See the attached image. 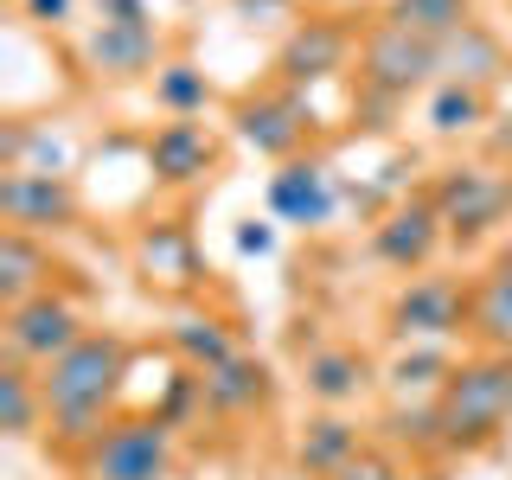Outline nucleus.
Here are the masks:
<instances>
[{"mask_svg":"<svg viewBox=\"0 0 512 480\" xmlns=\"http://www.w3.org/2000/svg\"><path fill=\"white\" fill-rule=\"evenodd\" d=\"M128 378V346L116 333H84L71 352H58L52 365H39V391H45V416H52L58 442H96L109 429V410L122 397Z\"/></svg>","mask_w":512,"mask_h":480,"instance_id":"f257e3e1","label":"nucleus"},{"mask_svg":"<svg viewBox=\"0 0 512 480\" xmlns=\"http://www.w3.org/2000/svg\"><path fill=\"white\" fill-rule=\"evenodd\" d=\"M468 333H480L487 352H512V269H493V276L480 282Z\"/></svg>","mask_w":512,"mask_h":480,"instance_id":"5701e85b","label":"nucleus"},{"mask_svg":"<svg viewBox=\"0 0 512 480\" xmlns=\"http://www.w3.org/2000/svg\"><path fill=\"white\" fill-rule=\"evenodd\" d=\"M487 148H493V160H500V167H512V116H506V122H493Z\"/></svg>","mask_w":512,"mask_h":480,"instance_id":"7c9ffc66","label":"nucleus"},{"mask_svg":"<svg viewBox=\"0 0 512 480\" xmlns=\"http://www.w3.org/2000/svg\"><path fill=\"white\" fill-rule=\"evenodd\" d=\"M346 58H352V26L346 20H327V13H308V20L282 39L276 71H282V84L301 90V84H320V77L346 71Z\"/></svg>","mask_w":512,"mask_h":480,"instance_id":"9d476101","label":"nucleus"},{"mask_svg":"<svg viewBox=\"0 0 512 480\" xmlns=\"http://www.w3.org/2000/svg\"><path fill=\"white\" fill-rule=\"evenodd\" d=\"M45 423H52V416H45L39 372H26V365L7 359V372H0V429H7L13 442H26V436H39Z\"/></svg>","mask_w":512,"mask_h":480,"instance_id":"aec40b11","label":"nucleus"},{"mask_svg":"<svg viewBox=\"0 0 512 480\" xmlns=\"http://www.w3.org/2000/svg\"><path fill=\"white\" fill-rule=\"evenodd\" d=\"M352 455H359V423H346L340 410H327V416H314V423H301L295 461H301V468H308V474L333 480V474H340Z\"/></svg>","mask_w":512,"mask_h":480,"instance_id":"6ab92c4d","label":"nucleus"},{"mask_svg":"<svg viewBox=\"0 0 512 480\" xmlns=\"http://www.w3.org/2000/svg\"><path fill=\"white\" fill-rule=\"evenodd\" d=\"M301 384H308V397L320 410H346L352 397L372 384V359H365L359 346H320V352H308V365H301Z\"/></svg>","mask_w":512,"mask_h":480,"instance_id":"2eb2a0df","label":"nucleus"},{"mask_svg":"<svg viewBox=\"0 0 512 480\" xmlns=\"http://www.w3.org/2000/svg\"><path fill=\"white\" fill-rule=\"evenodd\" d=\"M436 77H442V45L416 39V32H404L397 20H378L359 39V84L372 96H384V103L436 84Z\"/></svg>","mask_w":512,"mask_h":480,"instance_id":"20e7f679","label":"nucleus"},{"mask_svg":"<svg viewBox=\"0 0 512 480\" xmlns=\"http://www.w3.org/2000/svg\"><path fill=\"white\" fill-rule=\"evenodd\" d=\"M7 359L13 365H52L58 352H71L84 340V314H77L71 295H58V288H45V295L20 301V308H7Z\"/></svg>","mask_w":512,"mask_h":480,"instance_id":"423d86ee","label":"nucleus"},{"mask_svg":"<svg viewBox=\"0 0 512 480\" xmlns=\"http://www.w3.org/2000/svg\"><path fill=\"white\" fill-rule=\"evenodd\" d=\"M45 276H52V256H45V244L32 231H0V301L7 308H20V301L45 295Z\"/></svg>","mask_w":512,"mask_h":480,"instance_id":"a211bd4d","label":"nucleus"},{"mask_svg":"<svg viewBox=\"0 0 512 480\" xmlns=\"http://www.w3.org/2000/svg\"><path fill=\"white\" fill-rule=\"evenodd\" d=\"M154 26L141 20V26H122V20H96L90 26V39H84V64L96 77H148L160 71L154 64Z\"/></svg>","mask_w":512,"mask_h":480,"instance_id":"ddd939ff","label":"nucleus"},{"mask_svg":"<svg viewBox=\"0 0 512 480\" xmlns=\"http://www.w3.org/2000/svg\"><path fill=\"white\" fill-rule=\"evenodd\" d=\"M442 237H448V224L436 212V199H404L397 212H384V224L372 231V250H378V263L384 269H397V276H423L429 269V256L442 250Z\"/></svg>","mask_w":512,"mask_h":480,"instance_id":"1a4fd4ad","label":"nucleus"},{"mask_svg":"<svg viewBox=\"0 0 512 480\" xmlns=\"http://www.w3.org/2000/svg\"><path fill=\"white\" fill-rule=\"evenodd\" d=\"M436 416H442V448H480L512 423V359L506 352H480L461 359L448 384L436 391Z\"/></svg>","mask_w":512,"mask_h":480,"instance_id":"f03ea898","label":"nucleus"},{"mask_svg":"<svg viewBox=\"0 0 512 480\" xmlns=\"http://www.w3.org/2000/svg\"><path fill=\"white\" fill-rule=\"evenodd\" d=\"M308 128H314V109L301 103L295 90L288 96H256V103L237 109V135L269 160H295V148L308 141Z\"/></svg>","mask_w":512,"mask_h":480,"instance_id":"f8f14e48","label":"nucleus"},{"mask_svg":"<svg viewBox=\"0 0 512 480\" xmlns=\"http://www.w3.org/2000/svg\"><path fill=\"white\" fill-rule=\"evenodd\" d=\"M237 250H244V256H269V250H276V231L256 224V218H244V224H237Z\"/></svg>","mask_w":512,"mask_h":480,"instance_id":"c85d7f7f","label":"nucleus"},{"mask_svg":"<svg viewBox=\"0 0 512 480\" xmlns=\"http://www.w3.org/2000/svg\"><path fill=\"white\" fill-rule=\"evenodd\" d=\"M384 20H397L404 32H416V39L442 45V39H455L461 26H474V0H391Z\"/></svg>","mask_w":512,"mask_h":480,"instance_id":"412c9836","label":"nucleus"},{"mask_svg":"<svg viewBox=\"0 0 512 480\" xmlns=\"http://www.w3.org/2000/svg\"><path fill=\"white\" fill-rule=\"evenodd\" d=\"M397 480H429V474H397Z\"/></svg>","mask_w":512,"mask_h":480,"instance_id":"2f4dec72","label":"nucleus"},{"mask_svg":"<svg viewBox=\"0 0 512 480\" xmlns=\"http://www.w3.org/2000/svg\"><path fill=\"white\" fill-rule=\"evenodd\" d=\"M506 359H512V352H506Z\"/></svg>","mask_w":512,"mask_h":480,"instance_id":"473e14b6","label":"nucleus"},{"mask_svg":"<svg viewBox=\"0 0 512 480\" xmlns=\"http://www.w3.org/2000/svg\"><path fill=\"white\" fill-rule=\"evenodd\" d=\"M480 122H487V90L436 84V96H429V128H436V135H474Z\"/></svg>","mask_w":512,"mask_h":480,"instance_id":"b1692460","label":"nucleus"},{"mask_svg":"<svg viewBox=\"0 0 512 480\" xmlns=\"http://www.w3.org/2000/svg\"><path fill=\"white\" fill-rule=\"evenodd\" d=\"M506 77H512V71H506Z\"/></svg>","mask_w":512,"mask_h":480,"instance_id":"72a5a7b5","label":"nucleus"},{"mask_svg":"<svg viewBox=\"0 0 512 480\" xmlns=\"http://www.w3.org/2000/svg\"><path fill=\"white\" fill-rule=\"evenodd\" d=\"M173 352L186 359V372H218L224 359H237V340H231V327L212 314H186V320H173Z\"/></svg>","mask_w":512,"mask_h":480,"instance_id":"4be33fe9","label":"nucleus"},{"mask_svg":"<svg viewBox=\"0 0 512 480\" xmlns=\"http://www.w3.org/2000/svg\"><path fill=\"white\" fill-rule=\"evenodd\" d=\"M269 212L282 224H327L333 218V186L320 160H282V173L269 180Z\"/></svg>","mask_w":512,"mask_h":480,"instance_id":"4468645a","label":"nucleus"},{"mask_svg":"<svg viewBox=\"0 0 512 480\" xmlns=\"http://www.w3.org/2000/svg\"><path fill=\"white\" fill-rule=\"evenodd\" d=\"M0 218L13 224V231H71L77 218H84V205H77V192L64 173H32V167H7L0 173Z\"/></svg>","mask_w":512,"mask_h":480,"instance_id":"6e6552de","label":"nucleus"},{"mask_svg":"<svg viewBox=\"0 0 512 480\" xmlns=\"http://www.w3.org/2000/svg\"><path fill=\"white\" fill-rule=\"evenodd\" d=\"M212 167H218V141L205 135L192 116H173V122H160L148 135V173L160 186H192Z\"/></svg>","mask_w":512,"mask_h":480,"instance_id":"9b49d317","label":"nucleus"},{"mask_svg":"<svg viewBox=\"0 0 512 480\" xmlns=\"http://www.w3.org/2000/svg\"><path fill=\"white\" fill-rule=\"evenodd\" d=\"M468 314H474V295L448 276H410L391 295V333L397 340L442 346V340H455V333H468Z\"/></svg>","mask_w":512,"mask_h":480,"instance_id":"39448f33","label":"nucleus"},{"mask_svg":"<svg viewBox=\"0 0 512 480\" xmlns=\"http://www.w3.org/2000/svg\"><path fill=\"white\" fill-rule=\"evenodd\" d=\"M448 372H455V365H448L442 346H416V352H397L384 378H391L397 391H429V384H448Z\"/></svg>","mask_w":512,"mask_h":480,"instance_id":"a878e982","label":"nucleus"},{"mask_svg":"<svg viewBox=\"0 0 512 480\" xmlns=\"http://www.w3.org/2000/svg\"><path fill=\"white\" fill-rule=\"evenodd\" d=\"M199 384H205V404L218 416H250V410L269 404V365L250 359V352L224 359L218 372H199Z\"/></svg>","mask_w":512,"mask_h":480,"instance_id":"dca6fc26","label":"nucleus"},{"mask_svg":"<svg viewBox=\"0 0 512 480\" xmlns=\"http://www.w3.org/2000/svg\"><path fill=\"white\" fill-rule=\"evenodd\" d=\"M429 199H436L448 237H480L512 212V173H500V167H448L442 180L429 186Z\"/></svg>","mask_w":512,"mask_h":480,"instance_id":"0eeeda50","label":"nucleus"},{"mask_svg":"<svg viewBox=\"0 0 512 480\" xmlns=\"http://www.w3.org/2000/svg\"><path fill=\"white\" fill-rule=\"evenodd\" d=\"M173 468V423L167 416H122L84 448V480H167Z\"/></svg>","mask_w":512,"mask_h":480,"instance_id":"7ed1b4c3","label":"nucleus"},{"mask_svg":"<svg viewBox=\"0 0 512 480\" xmlns=\"http://www.w3.org/2000/svg\"><path fill=\"white\" fill-rule=\"evenodd\" d=\"M512 64L500 52V39H493L487 26H461L455 39H442V84H474V90H487L493 77H506Z\"/></svg>","mask_w":512,"mask_h":480,"instance_id":"f3484780","label":"nucleus"},{"mask_svg":"<svg viewBox=\"0 0 512 480\" xmlns=\"http://www.w3.org/2000/svg\"><path fill=\"white\" fill-rule=\"evenodd\" d=\"M397 474H404V468H391L384 455H372V448H359V455H352V461H346V468L333 474V480H397Z\"/></svg>","mask_w":512,"mask_h":480,"instance_id":"bb28decb","label":"nucleus"},{"mask_svg":"<svg viewBox=\"0 0 512 480\" xmlns=\"http://www.w3.org/2000/svg\"><path fill=\"white\" fill-rule=\"evenodd\" d=\"M154 103L167 109V116H199L205 103H212V84H205V71L199 64H160L154 71Z\"/></svg>","mask_w":512,"mask_h":480,"instance_id":"393cba45","label":"nucleus"},{"mask_svg":"<svg viewBox=\"0 0 512 480\" xmlns=\"http://www.w3.org/2000/svg\"><path fill=\"white\" fill-rule=\"evenodd\" d=\"M96 13H103V20H122V26H141V20H148V7H141V0H96Z\"/></svg>","mask_w":512,"mask_h":480,"instance_id":"c756f323","label":"nucleus"},{"mask_svg":"<svg viewBox=\"0 0 512 480\" xmlns=\"http://www.w3.org/2000/svg\"><path fill=\"white\" fill-rule=\"evenodd\" d=\"M20 13L32 26H71L77 20V0H20Z\"/></svg>","mask_w":512,"mask_h":480,"instance_id":"cd10ccee","label":"nucleus"}]
</instances>
